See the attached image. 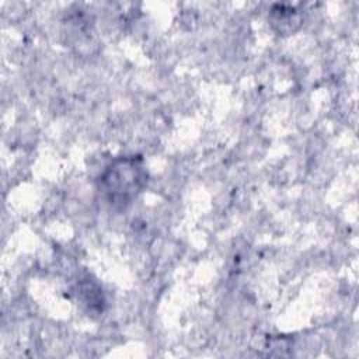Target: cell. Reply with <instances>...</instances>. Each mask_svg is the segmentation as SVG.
Returning a JSON list of instances; mask_svg holds the SVG:
<instances>
[{"label": "cell", "instance_id": "6da1fadb", "mask_svg": "<svg viewBox=\"0 0 359 359\" xmlns=\"http://www.w3.org/2000/svg\"><path fill=\"white\" fill-rule=\"evenodd\" d=\"M142 167L136 160H123L109 167L102 177L105 182V192L111 202L126 205L132 198L140 192L142 187Z\"/></svg>", "mask_w": 359, "mask_h": 359}]
</instances>
